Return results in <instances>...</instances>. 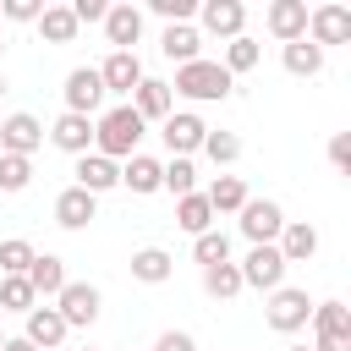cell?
<instances>
[{
	"label": "cell",
	"mask_w": 351,
	"mask_h": 351,
	"mask_svg": "<svg viewBox=\"0 0 351 351\" xmlns=\"http://www.w3.org/2000/svg\"><path fill=\"white\" fill-rule=\"evenodd\" d=\"M269 313V329H280V335H296V329H307V318H313V302H307V291L302 285H280V291H269V302H263Z\"/></svg>",
	"instance_id": "277c9868"
},
{
	"label": "cell",
	"mask_w": 351,
	"mask_h": 351,
	"mask_svg": "<svg viewBox=\"0 0 351 351\" xmlns=\"http://www.w3.org/2000/svg\"><path fill=\"white\" fill-rule=\"evenodd\" d=\"M0 351H38V346H27V340H22V335H16V340H5V346H0Z\"/></svg>",
	"instance_id": "7bdbcfd3"
},
{
	"label": "cell",
	"mask_w": 351,
	"mask_h": 351,
	"mask_svg": "<svg viewBox=\"0 0 351 351\" xmlns=\"http://www.w3.org/2000/svg\"><path fill=\"white\" fill-rule=\"evenodd\" d=\"M93 214H99V197L82 192V186H66V192L55 197V225H66V230H88Z\"/></svg>",
	"instance_id": "ffe728a7"
},
{
	"label": "cell",
	"mask_w": 351,
	"mask_h": 351,
	"mask_svg": "<svg viewBox=\"0 0 351 351\" xmlns=\"http://www.w3.org/2000/svg\"><path fill=\"white\" fill-rule=\"evenodd\" d=\"M176 225H181L186 236H203V230H214V208H208V197H203V192H186V197H176Z\"/></svg>",
	"instance_id": "4316f807"
},
{
	"label": "cell",
	"mask_w": 351,
	"mask_h": 351,
	"mask_svg": "<svg viewBox=\"0 0 351 351\" xmlns=\"http://www.w3.org/2000/svg\"><path fill=\"white\" fill-rule=\"evenodd\" d=\"M313 351H351V307L346 302H313Z\"/></svg>",
	"instance_id": "5b68a950"
},
{
	"label": "cell",
	"mask_w": 351,
	"mask_h": 351,
	"mask_svg": "<svg viewBox=\"0 0 351 351\" xmlns=\"http://www.w3.org/2000/svg\"><path fill=\"white\" fill-rule=\"evenodd\" d=\"M203 197H208L214 214H241V203H247V181H241V176H214Z\"/></svg>",
	"instance_id": "484cf974"
},
{
	"label": "cell",
	"mask_w": 351,
	"mask_h": 351,
	"mask_svg": "<svg viewBox=\"0 0 351 351\" xmlns=\"http://www.w3.org/2000/svg\"><path fill=\"white\" fill-rule=\"evenodd\" d=\"M0 93H5V71H0Z\"/></svg>",
	"instance_id": "f6af8a7d"
},
{
	"label": "cell",
	"mask_w": 351,
	"mask_h": 351,
	"mask_svg": "<svg viewBox=\"0 0 351 351\" xmlns=\"http://www.w3.org/2000/svg\"><path fill=\"white\" fill-rule=\"evenodd\" d=\"M159 181H165V165L148 154H132L121 165V186H132V192H159Z\"/></svg>",
	"instance_id": "d4e9b609"
},
{
	"label": "cell",
	"mask_w": 351,
	"mask_h": 351,
	"mask_svg": "<svg viewBox=\"0 0 351 351\" xmlns=\"http://www.w3.org/2000/svg\"><path fill=\"white\" fill-rule=\"evenodd\" d=\"M137 115H143V126L148 121H165L170 110H176V93H170V82H159V77H143L137 88H132V99H126Z\"/></svg>",
	"instance_id": "9a60e30c"
},
{
	"label": "cell",
	"mask_w": 351,
	"mask_h": 351,
	"mask_svg": "<svg viewBox=\"0 0 351 351\" xmlns=\"http://www.w3.org/2000/svg\"><path fill=\"white\" fill-rule=\"evenodd\" d=\"M170 93H181V99H192V104H214V99H230V93H236V77H230L219 60H192V66H176Z\"/></svg>",
	"instance_id": "7a4b0ae2"
},
{
	"label": "cell",
	"mask_w": 351,
	"mask_h": 351,
	"mask_svg": "<svg viewBox=\"0 0 351 351\" xmlns=\"http://www.w3.org/2000/svg\"><path fill=\"white\" fill-rule=\"evenodd\" d=\"M0 55H5V44H0Z\"/></svg>",
	"instance_id": "7dc6e473"
},
{
	"label": "cell",
	"mask_w": 351,
	"mask_h": 351,
	"mask_svg": "<svg viewBox=\"0 0 351 351\" xmlns=\"http://www.w3.org/2000/svg\"><path fill=\"white\" fill-rule=\"evenodd\" d=\"M38 33H44V44H71V38H77L71 5H44V11H38Z\"/></svg>",
	"instance_id": "83f0119b"
},
{
	"label": "cell",
	"mask_w": 351,
	"mask_h": 351,
	"mask_svg": "<svg viewBox=\"0 0 351 351\" xmlns=\"http://www.w3.org/2000/svg\"><path fill=\"white\" fill-rule=\"evenodd\" d=\"M263 22L280 44H296V38H307V0H274Z\"/></svg>",
	"instance_id": "2e32d148"
},
{
	"label": "cell",
	"mask_w": 351,
	"mask_h": 351,
	"mask_svg": "<svg viewBox=\"0 0 351 351\" xmlns=\"http://www.w3.org/2000/svg\"><path fill=\"white\" fill-rule=\"evenodd\" d=\"M44 148V121L38 115H27V110H16V115H5L0 121V154H16V159H33Z\"/></svg>",
	"instance_id": "9c48e42d"
},
{
	"label": "cell",
	"mask_w": 351,
	"mask_h": 351,
	"mask_svg": "<svg viewBox=\"0 0 351 351\" xmlns=\"http://www.w3.org/2000/svg\"><path fill=\"white\" fill-rule=\"evenodd\" d=\"M176 274V258L165 252V247H137L132 252V280H143V285H165Z\"/></svg>",
	"instance_id": "cb8c5ba5"
},
{
	"label": "cell",
	"mask_w": 351,
	"mask_h": 351,
	"mask_svg": "<svg viewBox=\"0 0 351 351\" xmlns=\"http://www.w3.org/2000/svg\"><path fill=\"white\" fill-rule=\"evenodd\" d=\"M165 192H176V197H186V192H197V165L192 159H170L165 165V181H159Z\"/></svg>",
	"instance_id": "836d02e7"
},
{
	"label": "cell",
	"mask_w": 351,
	"mask_h": 351,
	"mask_svg": "<svg viewBox=\"0 0 351 351\" xmlns=\"http://www.w3.org/2000/svg\"><path fill=\"white\" fill-rule=\"evenodd\" d=\"M192 258H197L203 269L230 263V236H225V230H203V236H192Z\"/></svg>",
	"instance_id": "1f68e13d"
},
{
	"label": "cell",
	"mask_w": 351,
	"mask_h": 351,
	"mask_svg": "<svg viewBox=\"0 0 351 351\" xmlns=\"http://www.w3.org/2000/svg\"><path fill=\"white\" fill-rule=\"evenodd\" d=\"M280 55H285V71H291V77H318V71H324V49H318V44H307V38L285 44Z\"/></svg>",
	"instance_id": "f1b7e54d"
},
{
	"label": "cell",
	"mask_w": 351,
	"mask_h": 351,
	"mask_svg": "<svg viewBox=\"0 0 351 351\" xmlns=\"http://www.w3.org/2000/svg\"><path fill=\"white\" fill-rule=\"evenodd\" d=\"M307 44H318V49L351 44V5H340V0L313 5V11H307Z\"/></svg>",
	"instance_id": "8992f818"
},
{
	"label": "cell",
	"mask_w": 351,
	"mask_h": 351,
	"mask_svg": "<svg viewBox=\"0 0 351 351\" xmlns=\"http://www.w3.org/2000/svg\"><path fill=\"white\" fill-rule=\"evenodd\" d=\"M236 269H241V285H252V291H280L291 263L280 258V247H252V252H247Z\"/></svg>",
	"instance_id": "30bf717a"
},
{
	"label": "cell",
	"mask_w": 351,
	"mask_h": 351,
	"mask_svg": "<svg viewBox=\"0 0 351 351\" xmlns=\"http://www.w3.org/2000/svg\"><path fill=\"white\" fill-rule=\"evenodd\" d=\"M27 263H33V241H22V236L0 241V274H27Z\"/></svg>",
	"instance_id": "d590c367"
},
{
	"label": "cell",
	"mask_w": 351,
	"mask_h": 351,
	"mask_svg": "<svg viewBox=\"0 0 351 351\" xmlns=\"http://www.w3.org/2000/svg\"><path fill=\"white\" fill-rule=\"evenodd\" d=\"M99 82H104V93L132 99V88L143 82V60H137V49H110L104 66H99Z\"/></svg>",
	"instance_id": "4fadbf2b"
},
{
	"label": "cell",
	"mask_w": 351,
	"mask_h": 351,
	"mask_svg": "<svg viewBox=\"0 0 351 351\" xmlns=\"http://www.w3.org/2000/svg\"><path fill=\"white\" fill-rule=\"evenodd\" d=\"M0 307H5V313H33L38 296H33V285H27L22 274H0Z\"/></svg>",
	"instance_id": "d6a6232c"
},
{
	"label": "cell",
	"mask_w": 351,
	"mask_h": 351,
	"mask_svg": "<svg viewBox=\"0 0 351 351\" xmlns=\"http://www.w3.org/2000/svg\"><path fill=\"white\" fill-rule=\"evenodd\" d=\"M236 225H241V236H247L252 247H274L280 230H285V208H280L274 197H247Z\"/></svg>",
	"instance_id": "3957f363"
},
{
	"label": "cell",
	"mask_w": 351,
	"mask_h": 351,
	"mask_svg": "<svg viewBox=\"0 0 351 351\" xmlns=\"http://www.w3.org/2000/svg\"><path fill=\"white\" fill-rule=\"evenodd\" d=\"M60 93H66V110H71V115L99 121V110H104V82H99V66H71Z\"/></svg>",
	"instance_id": "52a82bcc"
},
{
	"label": "cell",
	"mask_w": 351,
	"mask_h": 351,
	"mask_svg": "<svg viewBox=\"0 0 351 351\" xmlns=\"http://www.w3.org/2000/svg\"><path fill=\"white\" fill-rule=\"evenodd\" d=\"M159 137H165L170 159H192V154L203 148L208 126H203V115H192V110H170V115L159 121Z\"/></svg>",
	"instance_id": "ba28073f"
},
{
	"label": "cell",
	"mask_w": 351,
	"mask_h": 351,
	"mask_svg": "<svg viewBox=\"0 0 351 351\" xmlns=\"http://www.w3.org/2000/svg\"><path fill=\"white\" fill-rule=\"evenodd\" d=\"M203 291H208L214 302H230V296L247 291V285H241V269H236V263H214V269H203Z\"/></svg>",
	"instance_id": "f546056e"
},
{
	"label": "cell",
	"mask_w": 351,
	"mask_h": 351,
	"mask_svg": "<svg viewBox=\"0 0 351 351\" xmlns=\"http://www.w3.org/2000/svg\"><path fill=\"white\" fill-rule=\"evenodd\" d=\"M38 11H44V0H0L5 22H38Z\"/></svg>",
	"instance_id": "f35d334b"
},
{
	"label": "cell",
	"mask_w": 351,
	"mask_h": 351,
	"mask_svg": "<svg viewBox=\"0 0 351 351\" xmlns=\"http://www.w3.org/2000/svg\"><path fill=\"white\" fill-rule=\"evenodd\" d=\"M82 351H99V346H82Z\"/></svg>",
	"instance_id": "bcb514c9"
},
{
	"label": "cell",
	"mask_w": 351,
	"mask_h": 351,
	"mask_svg": "<svg viewBox=\"0 0 351 351\" xmlns=\"http://www.w3.org/2000/svg\"><path fill=\"white\" fill-rule=\"evenodd\" d=\"M71 186H82V192H110V186H121V165L115 159H104V154H82L77 159V181Z\"/></svg>",
	"instance_id": "d6986e66"
},
{
	"label": "cell",
	"mask_w": 351,
	"mask_h": 351,
	"mask_svg": "<svg viewBox=\"0 0 351 351\" xmlns=\"http://www.w3.org/2000/svg\"><path fill=\"white\" fill-rule=\"evenodd\" d=\"M55 313L66 318V329H88V324L99 318V291H93L88 280H66L60 296H55Z\"/></svg>",
	"instance_id": "7c38bea8"
},
{
	"label": "cell",
	"mask_w": 351,
	"mask_h": 351,
	"mask_svg": "<svg viewBox=\"0 0 351 351\" xmlns=\"http://www.w3.org/2000/svg\"><path fill=\"white\" fill-rule=\"evenodd\" d=\"M274 247H280V258H285V263H307V258L318 252V230H313L307 219H285V230H280V241H274Z\"/></svg>",
	"instance_id": "7402d4cb"
},
{
	"label": "cell",
	"mask_w": 351,
	"mask_h": 351,
	"mask_svg": "<svg viewBox=\"0 0 351 351\" xmlns=\"http://www.w3.org/2000/svg\"><path fill=\"white\" fill-rule=\"evenodd\" d=\"M258 60H263L258 38H247V33H241V38H230V44H225V60H219V66H225L230 77H241V71H252Z\"/></svg>",
	"instance_id": "4dcf8cb0"
},
{
	"label": "cell",
	"mask_w": 351,
	"mask_h": 351,
	"mask_svg": "<svg viewBox=\"0 0 351 351\" xmlns=\"http://www.w3.org/2000/svg\"><path fill=\"white\" fill-rule=\"evenodd\" d=\"M22 318H27V335H22V340H27V346H38V351H49V346H60V340L71 335V329H66V318H60L55 307H33V313H22Z\"/></svg>",
	"instance_id": "44dd1931"
},
{
	"label": "cell",
	"mask_w": 351,
	"mask_h": 351,
	"mask_svg": "<svg viewBox=\"0 0 351 351\" xmlns=\"http://www.w3.org/2000/svg\"><path fill=\"white\" fill-rule=\"evenodd\" d=\"M329 165H335V170H346V165H351V137H346V132H335V137H329Z\"/></svg>",
	"instance_id": "b9f144b4"
},
{
	"label": "cell",
	"mask_w": 351,
	"mask_h": 351,
	"mask_svg": "<svg viewBox=\"0 0 351 351\" xmlns=\"http://www.w3.org/2000/svg\"><path fill=\"white\" fill-rule=\"evenodd\" d=\"M0 346H5V335H0Z\"/></svg>",
	"instance_id": "c3c4849f"
},
{
	"label": "cell",
	"mask_w": 351,
	"mask_h": 351,
	"mask_svg": "<svg viewBox=\"0 0 351 351\" xmlns=\"http://www.w3.org/2000/svg\"><path fill=\"white\" fill-rule=\"evenodd\" d=\"M33 181V159H16V154H0V192H22Z\"/></svg>",
	"instance_id": "8d00e7d4"
},
{
	"label": "cell",
	"mask_w": 351,
	"mask_h": 351,
	"mask_svg": "<svg viewBox=\"0 0 351 351\" xmlns=\"http://www.w3.org/2000/svg\"><path fill=\"white\" fill-rule=\"evenodd\" d=\"M137 143H143V115L132 104H115V110H104L93 121V154H104V159L121 165V159L137 154Z\"/></svg>",
	"instance_id": "6da1fadb"
},
{
	"label": "cell",
	"mask_w": 351,
	"mask_h": 351,
	"mask_svg": "<svg viewBox=\"0 0 351 351\" xmlns=\"http://www.w3.org/2000/svg\"><path fill=\"white\" fill-rule=\"evenodd\" d=\"M285 351H313V346H285Z\"/></svg>",
	"instance_id": "ee69618b"
},
{
	"label": "cell",
	"mask_w": 351,
	"mask_h": 351,
	"mask_svg": "<svg viewBox=\"0 0 351 351\" xmlns=\"http://www.w3.org/2000/svg\"><path fill=\"white\" fill-rule=\"evenodd\" d=\"M154 351H197V340H192L186 329H165V335L154 340Z\"/></svg>",
	"instance_id": "60d3db41"
},
{
	"label": "cell",
	"mask_w": 351,
	"mask_h": 351,
	"mask_svg": "<svg viewBox=\"0 0 351 351\" xmlns=\"http://www.w3.org/2000/svg\"><path fill=\"white\" fill-rule=\"evenodd\" d=\"M104 11H110V0H71L77 27H82V22H104Z\"/></svg>",
	"instance_id": "ab89813d"
},
{
	"label": "cell",
	"mask_w": 351,
	"mask_h": 351,
	"mask_svg": "<svg viewBox=\"0 0 351 351\" xmlns=\"http://www.w3.org/2000/svg\"><path fill=\"white\" fill-rule=\"evenodd\" d=\"M49 143L60 148V154H93V121L88 115H71V110H60L55 115V126H49Z\"/></svg>",
	"instance_id": "5bb4252c"
},
{
	"label": "cell",
	"mask_w": 351,
	"mask_h": 351,
	"mask_svg": "<svg viewBox=\"0 0 351 351\" xmlns=\"http://www.w3.org/2000/svg\"><path fill=\"white\" fill-rule=\"evenodd\" d=\"M203 154H208L214 165H236V159H241V137H236V132H208V137H203Z\"/></svg>",
	"instance_id": "e575fe53"
},
{
	"label": "cell",
	"mask_w": 351,
	"mask_h": 351,
	"mask_svg": "<svg viewBox=\"0 0 351 351\" xmlns=\"http://www.w3.org/2000/svg\"><path fill=\"white\" fill-rule=\"evenodd\" d=\"M159 49H165V60L192 66V60H203V33H197L192 22H170V27L159 33Z\"/></svg>",
	"instance_id": "e0dca14e"
},
{
	"label": "cell",
	"mask_w": 351,
	"mask_h": 351,
	"mask_svg": "<svg viewBox=\"0 0 351 351\" xmlns=\"http://www.w3.org/2000/svg\"><path fill=\"white\" fill-rule=\"evenodd\" d=\"M148 11H154V16H165V27H170V22H192V16H197V5H192V0H148Z\"/></svg>",
	"instance_id": "74e56055"
},
{
	"label": "cell",
	"mask_w": 351,
	"mask_h": 351,
	"mask_svg": "<svg viewBox=\"0 0 351 351\" xmlns=\"http://www.w3.org/2000/svg\"><path fill=\"white\" fill-rule=\"evenodd\" d=\"M104 38H110L115 49H132V44L143 38V11H137L132 0L110 5V11H104Z\"/></svg>",
	"instance_id": "ac0fdd59"
},
{
	"label": "cell",
	"mask_w": 351,
	"mask_h": 351,
	"mask_svg": "<svg viewBox=\"0 0 351 351\" xmlns=\"http://www.w3.org/2000/svg\"><path fill=\"white\" fill-rule=\"evenodd\" d=\"M22 280L33 285V296H60V285H66V263H60L55 252H33V263H27Z\"/></svg>",
	"instance_id": "603a6c76"
},
{
	"label": "cell",
	"mask_w": 351,
	"mask_h": 351,
	"mask_svg": "<svg viewBox=\"0 0 351 351\" xmlns=\"http://www.w3.org/2000/svg\"><path fill=\"white\" fill-rule=\"evenodd\" d=\"M197 22H203L197 33H214V38L230 44V38L247 33V5H241V0H203V5H197Z\"/></svg>",
	"instance_id": "8fae6325"
}]
</instances>
